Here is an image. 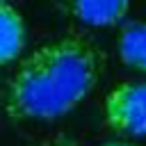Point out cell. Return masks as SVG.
Masks as SVG:
<instances>
[{"label":"cell","instance_id":"obj_1","mask_svg":"<svg viewBox=\"0 0 146 146\" xmlns=\"http://www.w3.org/2000/svg\"><path fill=\"white\" fill-rule=\"evenodd\" d=\"M105 50L84 34H66L32 50L5 87L11 121H52L80 105L98 84Z\"/></svg>","mask_w":146,"mask_h":146},{"label":"cell","instance_id":"obj_2","mask_svg":"<svg viewBox=\"0 0 146 146\" xmlns=\"http://www.w3.org/2000/svg\"><path fill=\"white\" fill-rule=\"evenodd\" d=\"M105 121L116 132L146 137V82L116 84L105 98Z\"/></svg>","mask_w":146,"mask_h":146},{"label":"cell","instance_id":"obj_3","mask_svg":"<svg viewBox=\"0 0 146 146\" xmlns=\"http://www.w3.org/2000/svg\"><path fill=\"white\" fill-rule=\"evenodd\" d=\"M25 21L23 14L9 2H0V66L14 62L25 48Z\"/></svg>","mask_w":146,"mask_h":146},{"label":"cell","instance_id":"obj_4","mask_svg":"<svg viewBox=\"0 0 146 146\" xmlns=\"http://www.w3.org/2000/svg\"><path fill=\"white\" fill-rule=\"evenodd\" d=\"M66 11L87 23V25H96V27H105V25H114V23H121L128 11H130V5L123 2V0H112V2H105V0H78V2H71L66 5Z\"/></svg>","mask_w":146,"mask_h":146},{"label":"cell","instance_id":"obj_5","mask_svg":"<svg viewBox=\"0 0 146 146\" xmlns=\"http://www.w3.org/2000/svg\"><path fill=\"white\" fill-rule=\"evenodd\" d=\"M119 55L128 66L146 71V23H132L121 30Z\"/></svg>","mask_w":146,"mask_h":146},{"label":"cell","instance_id":"obj_6","mask_svg":"<svg viewBox=\"0 0 146 146\" xmlns=\"http://www.w3.org/2000/svg\"><path fill=\"white\" fill-rule=\"evenodd\" d=\"M36 146H75V139H71L68 135H55V137L39 141Z\"/></svg>","mask_w":146,"mask_h":146},{"label":"cell","instance_id":"obj_7","mask_svg":"<svg viewBox=\"0 0 146 146\" xmlns=\"http://www.w3.org/2000/svg\"><path fill=\"white\" fill-rule=\"evenodd\" d=\"M105 146H135V144H125V141H112V144H105Z\"/></svg>","mask_w":146,"mask_h":146}]
</instances>
